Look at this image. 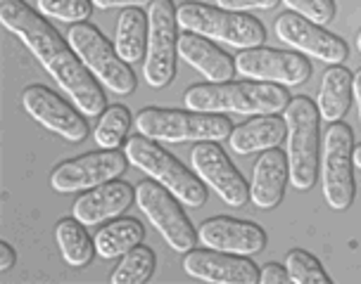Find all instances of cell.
Instances as JSON below:
<instances>
[{
	"instance_id": "cell-29",
	"label": "cell",
	"mask_w": 361,
	"mask_h": 284,
	"mask_svg": "<svg viewBox=\"0 0 361 284\" xmlns=\"http://www.w3.org/2000/svg\"><path fill=\"white\" fill-rule=\"evenodd\" d=\"M38 12L48 19L81 24L93 12V0H36Z\"/></svg>"
},
{
	"instance_id": "cell-33",
	"label": "cell",
	"mask_w": 361,
	"mask_h": 284,
	"mask_svg": "<svg viewBox=\"0 0 361 284\" xmlns=\"http://www.w3.org/2000/svg\"><path fill=\"white\" fill-rule=\"evenodd\" d=\"M152 0H93L95 8L100 10H112V8H145Z\"/></svg>"
},
{
	"instance_id": "cell-21",
	"label": "cell",
	"mask_w": 361,
	"mask_h": 284,
	"mask_svg": "<svg viewBox=\"0 0 361 284\" xmlns=\"http://www.w3.org/2000/svg\"><path fill=\"white\" fill-rule=\"evenodd\" d=\"M288 135L286 119L279 114H259L250 119L247 124L233 128L228 135V145L235 154L267 152L279 147Z\"/></svg>"
},
{
	"instance_id": "cell-2",
	"label": "cell",
	"mask_w": 361,
	"mask_h": 284,
	"mask_svg": "<svg viewBox=\"0 0 361 284\" xmlns=\"http://www.w3.org/2000/svg\"><path fill=\"white\" fill-rule=\"evenodd\" d=\"M185 107L204 114H279L288 107L290 95L279 83H197L185 90Z\"/></svg>"
},
{
	"instance_id": "cell-18",
	"label": "cell",
	"mask_w": 361,
	"mask_h": 284,
	"mask_svg": "<svg viewBox=\"0 0 361 284\" xmlns=\"http://www.w3.org/2000/svg\"><path fill=\"white\" fill-rule=\"evenodd\" d=\"M135 192L128 183L109 180L105 185H98L93 190L83 192L72 204V216L86 228L100 225L105 221H114L133 204Z\"/></svg>"
},
{
	"instance_id": "cell-10",
	"label": "cell",
	"mask_w": 361,
	"mask_h": 284,
	"mask_svg": "<svg viewBox=\"0 0 361 284\" xmlns=\"http://www.w3.org/2000/svg\"><path fill=\"white\" fill-rule=\"evenodd\" d=\"M135 204L147 216V221L159 230V235L164 237L173 251L185 254V251L195 247V228L190 225L185 211L180 209L176 197L166 187L154 183V180H143V183L135 185Z\"/></svg>"
},
{
	"instance_id": "cell-32",
	"label": "cell",
	"mask_w": 361,
	"mask_h": 284,
	"mask_svg": "<svg viewBox=\"0 0 361 284\" xmlns=\"http://www.w3.org/2000/svg\"><path fill=\"white\" fill-rule=\"evenodd\" d=\"M259 282L262 284H288L290 275L288 270L281 266V263H267L259 273Z\"/></svg>"
},
{
	"instance_id": "cell-3",
	"label": "cell",
	"mask_w": 361,
	"mask_h": 284,
	"mask_svg": "<svg viewBox=\"0 0 361 284\" xmlns=\"http://www.w3.org/2000/svg\"><path fill=\"white\" fill-rule=\"evenodd\" d=\"M286 112V128H288V169H290V185L295 190H312L319 180L321 171V114L319 107L305 95L290 98Z\"/></svg>"
},
{
	"instance_id": "cell-38",
	"label": "cell",
	"mask_w": 361,
	"mask_h": 284,
	"mask_svg": "<svg viewBox=\"0 0 361 284\" xmlns=\"http://www.w3.org/2000/svg\"><path fill=\"white\" fill-rule=\"evenodd\" d=\"M195 3H204V0H195Z\"/></svg>"
},
{
	"instance_id": "cell-31",
	"label": "cell",
	"mask_w": 361,
	"mask_h": 284,
	"mask_svg": "<svg viewBox=\"0 0 361 284\" xmlns=\"http://www.w3.org/2000/svg\"><path fill=\"white\" fill-rule=\"evenodd\" d=\"M281 0H216L219 8L231 10V12H243V10H271L276 8Z\"/></svg>"
},
{
	"instance_id": "cell-37",
	"label": "cell",
	"mask_w": 361,
	"mask_h": 284,
	"mask_svg": "<svg viewBox=\"0 0 361 284\" xmlns=\"http://www.w3.org/2000/svg\"><path fill=\"white\" fill-rule=\"evenodd\" d=\"M357 48H359V53H361V31H359V36H357Z\"/></svg>"
},
{
	"instance_id": "cell-14",
	"label": "cell",
	"mask_w": 361,
	"mask_h": 284,
	"mask_svg": "<svg viewBox=\"0 0 361 284\" xmlns=\"http://www.w3.org/2000/svg\"><path fill=\"white\" fill-rule=\"evenodd\" d=\"M276 36L279 41L293 45L300 53L326 62V64H343L350 57V45L343 38H338L331 31H326L319 24L295 15V12H283L276 19Z\"/></svg>"
},
{
	"instance_id": "cell-36",
	"label": "cell",
	"mask_w": 361,
	"mask_h": 284,
	"mask_svg": "<svg viewBox=\"0 0 361 284\" xmlns=\"http://www.w3.org/2000/svg\"><path fill=\"white\" fill-rule=\"evenodd\" d=\"M354 166L361 171V145L359 147H354Z\"/></svg>"
},
{
	"instance_id": "cell-5",
	"label": "cell",
	"mask_w": 361,
	"mask_h": 284,
	"mask_svg": "<svg viewBox=\"0 0 361 284\" xmlns=\"http://www.w3.org/2000/svg\"><path fill=\"white\" fill-rule=\"evenodd\" d=\"M135 131L159 142H219L233 133V124L224 114L145 107L135 116Z\"/></svg>"
},
{
	"instance_id": "cell-11",
	"label": "cell",
	"mask_w": 361,
	"mask_h": 284,
	"mask_svg": "<svg viewBox=\"0 0 361 284\" xmlns=\"http://www.w3.org/2000/svg\"><path fill=\"white\" fill-rule=\"evenodd\" d=\"M126 164L128 159L124 152L117 150L90 152L55 166L53 176H50V185L57 192L93 190V187L105 185L109 180H117L126 171Z\"/></svg>"
},
{
	"instance_id": "cell-22",
	"label": "cell",
	"mask_w": 361,
	"mask_h": 284,
	"mask_svg": "<svg viewBox=\"0 0 361 284\" xmlns=\"http://www.w3.org/2000/svg\"><path fill=\"white\" fill-rule=\"evenodd\" d=\"M352 83H354V74L347 71L343 64H331V67L324 71V79H321V88H319V100H316L321 119L328 121V124H335V121L345 119V114L350 112V105L354 98Z\"/></svg>"
},
{
	"instance_id": "cell-19",
	"label": "cell",
	"mask_w": 361,
	"mask_h": 284,
	"mask_svg": "<svg viewBox=\"0 0 361 284\" xmlns=\"http://www.w3.org/2000/svg\"><path fill=\"white\" fill-rule=\"evenodd\" d=\"M290 180L288 157L279 147L267 150L255 164L252 185H250V202L257 209H276L283 202L286 185Z\"/></svg>"
},
{
	"instance_id": "cell-20",
	"label": "cell",
	"mask_w": 361,
	"mask_h": 284,
	"mask_svg": "<svg viewBox=\"0 0 361 284\" xmlns=\"http://www.w3.org/2000/svg\"><path fill=\"white\" fill-rule=\"evenodd\" d=\"M178 57L192 69H197L209 83H226L235 74V62L224 50L190 31L178 36Z\"/></svg>"
},
{
	"instance_id": "cell-34",
	"label": "cell",
	"mask_w": 361,
	"mask_h": 284,
	"mask_svg": "<svg viewBox=\"0 0 361 284\" xmlns=\"http://www.w3.org/2000/svg\"><path fill=\"white\" fill-rule=\"evenodd\" d=\"M15 263H17V251L8 242H0V273H8Z\"/></svg>"
},
{
	"instance_id": "cell-15",
	"label": "cell",
	"mask_w": 361,
	"mask_h": 284,
	"mask_svg": "<svg viewBox=\"0 0 361 284\" xmlns=\"http://www.w3.org/2000/svg\"><path fill=\"white\" fill-rule=\"evenodd\" d=\"M22 105L27 109V114L34 121H38L43 128L62 135L69 142H81L88 135V124L81 116L76 114L72 105H67L60 95L53 93L45 86H29L22 93Z\"/></svg>"
},
{
	"instance_id": "cell-16",
	"label": "cell",
	"mask_w": 361,
	"mask_h": 284,
	"mask_svg": "<svg viewBox=\"0 0 361 284\" xmlns=\"http://www.w3.org/2000/svg\"><path fill=\"white\" fill-rule=\"evenodd\" d=\"M183 270L195 280L216 284H259V270L250 258L216 249L185 251Z\"/></svg>"
},
{
	"instance_id": "cell-30",
	"label": "cell",
	"mask_w": 361,
	"mask_h": 284,
	"mask_svg": "<svg viewBox=\"0 0 361 284\" xmlns=\"http://www.w3.org/2000/svg\"><path fill=\"white\" fill-rule=\"evenodd\" d=\"M281 3H286V8H290V12L319 24V27H326V24H331L335 19L333 0H281Z\"/></svg>"
},
{
	"instance_id": "cell-17",
	"label": "cell",
	"mask_w": 361,
	"mask_h": 284,
	"mask_svg": "<svg viewBox=\"0 0 361 284\" xmlns=\"http://www.w3.org/2000/svg\"><path fill=\"white\" fill-rule=\"evenodd\" d=\"M197 240L207 249L226 251L235 256H255L267 247V232L257 223L216 216L200 225Z\"/></svg>"
},
{
	"instance_id": "cell-6",
	"label": "cell",
	"mask_w": 361,
	"mask_h": 284,
	"mask_svg": "<svg viewBox=\"0 0 361 284\" xmlns=\"http://www.w3.org/2000/svg\"><path fill=\"white\" fill-rule=\"evenodd\" d=\"M178 27L209 41H221L233 48L250 50L267 41V29L257 17L240 15L204 3H185L176 10Z\"/></svg>"
},
{
	"instance_id": "cell-24",
	"label": "cell",
	"mask_w": 361,
	"mask_h": 284,
	"mask_svg": "<svg viewBox=\"0 0 361 284\" xmlns=\"http://www.w3.org/2000/svg\"><path fill=\"white\" fill-rule=\"evenodd\" d=\"M145 237V228L140 221L135 218H119L112 221L105 228H100V232L95 235V251L100 258H121L126 251H131L133 247H138Z\"/></svg>"
},
{
	"instance_id": "cell-8",
	"label": "cell",
	"mask_w": 361,
	"mask_h": 284,
	"mask_svg": "<svg viewBox=\"0 0 361 284\" xmlns=\"http://www.w3.org/2000/svg\"><path fill=\"white\" fill-rule=\"evenodd\" d=\"M354 133L345 121H335L324 135V197L333 211H347L357 195L354 183Z\"/></svg>"
},
{
	"instance_id": "cell-4",
	"label": "cell",
	"mask_w": 361,
	"mask_h": 284,
	"mask_svg": "<svg viewBox=\"0 0 361 284\" xmlns=\"http://www.w3.org/2000/svg\"><path fill=\"white\" fill-rule=\"evenodd\" d=\"M124 154L128 164H133L138 171L150 176L154 183L166 187L180 204L190 206V209H200L207 202V190H204L202 180L195 173H190L173 154L159 147L154 140L140 133L133 135V138L126 140Z\"/></svg>"
},
{
	"instance_id": "cell-28",
	"label": "cell",
	"mask_w": 361,
	"mask_h": 284,
	"mask_svg": "<svg viewBox=\"0 0 361 284\" xmlns=\"http://www.w3.org/2000/svg\"><path fill=\"white\" fill-rule=\"evenodd\" d=\"M286 270L290 282L295 284H331V277L324 273L319 258L305 249H293L286 256Z\"/></svg>"
},
{
	"instance_id": "cell-35",
	"label": "cell",
	"mask_w": 361,
	"mask_h": 284,
	"mask_svg": "<svg viewBox=\"0 0 361 284\" xmlns=\"http://www.w3.org/2000/svg\"><path fill=\"white\" fill-rule=\"evenodd\" d=\"M352 95L357 100V109H359V121H361V69L354 74V83H352Z\"/></svg>"
},
{
	"instance_id": "cell-25",
	"label": "cell",
	"mask_w": 361,
	"mask_h": 284,
	"mask_svg": "<svg viewBox=\"0 0 361 284\" xmlns=\"http://www.w3.org/2000/svg\"><path fill=\"white\" fill-rule=\"evenodd\" d=\"M55 240L62 251V258L74 268H86L93 261V256L98 254L95 240H90L86 225L79 223L76 218H62L55 225Z\"/></svg>"
},
{
	"instance_id": "cell-13",
	"label": "cell",
	"mask_w": 361,
	"mask_h": 284,
	"mask_svg": "<svg viewBox=\"0 0 361 284\" xmlns=\"http://www.w3.org/2000/svg\"><path fill=\"white\" fill-rule=\"evenodd\" d=\"M190 164L197 178L212 187L228 206L238 209V206L247 204L250 187L216 142H197L190 152Z\"/></svg>"
},
{
	"instance_id": "cell-7",
	"label": "cell",
	"mask_w": 361,
	"mask_h": 284,
	"mask_svg": "<svg viewBox=\"0 0 361 284\" xmlns=\"http://www.w3.org/2000/svg\"><path fill=\"white\" fill-rule=\"evenodd\" d=\"M67 41L79 55V60L86 64V69L102 81L105 86L117 95H128L135 90V76L131 67L121 60L117 48L100 34L93 24L81 22L74 24L67 31Z\"/></svg>"
},
{
	"instance_id": "cell-23",
	"label": "cell",
	"mask_w": 361,
	"mask_h": 284,
	"mask_svg": "<svg viewBox=\"0 0 361 284\" xmlns=\"http://www.w3.org/2000/svg\"><path fill=\"white\" fill-rule=\"evenodd\" d=\"M114 48L126 64L145 60L147 50V15L140 8H124L114 29Z\"/></svg>"
},
{
	"instance_id": "cell-1",
	"label": "cell",
	"mask_w": 361,
	"mask_h": 284,
	"mask_svg": "<svg viewBox=\"0 0 361 284\" xmlns=\"http://www.w3.org/2000/svg\"><path fill=\"white\" fill-rule=\"evenodd\" d=\"M0 22L34 53L81 114L100 116L105 112V95L95 83V76L79 60L72 45L64 43V38L24 0H0Z\"/></svg>"
},
{
	"instance_id": "cell-12",
	"label": "cell",
	"mask_w": 361,
	"mask_h": 284,
	"mask_svg": "<svg viewBox=\"0 0 361 284\" xmlns=\"http://www.w3.org/2000/svg\"><path fill=\"white\" fill-rule=\"evenodd\" d=\"M235 71L250 81L279 83V86H300L312 76V62L305 55L283 53L274 48H250L235 57Z\"/></svg>"
},
{
	"instance_id": "cell-9",
	"label": "cell",
	"mask_w": 361,
	"mask_h": 284,
	"mask_svg": "<svg viewBox=\"0 0 361 284\" xmlns=\"http://www.w3.org/2000/svg\"><path fill=\"white\" fill-rule=\"evenodd\" d=\"M176 10L171 0H152L147 5V50L143 76L150 88L169 86L176 76L178 36Z\"/></svg>"
},
{
	"instance_id": "cell-26",
	"label": "cell",
	"mask_w": 361,
	"mask_h": 284,
	"mask_svg": "<svg viewBox=\"0 0 361 284\" xmlns=\"http://www.w3.org/2000/svg\"><path fill=\"white\" fill-rule=\"evenodd\" d=\"M154 263H157L154 251L138 244V247H133L121 256L119 266L114 268L109 280H112V284H143L152 277Z\"/></svg>"
},
{
	"instance_id": "cell-27",
	"label": "cell",
	"mask_w": 361,
	"mask_h": 284,
	"mask_svg": "<svg viewBox=\"0 0 361 284\" xmlns=\"http://www.w3.org/2000/svg\"><path fill=\"white\" fill-rule=\"evenodd\" d=\"M128 128H131V112L124 105H112L100 114L93 133L95 142L100 150H119V145L126 140Z\"/></svg>"
}]
</instances>
